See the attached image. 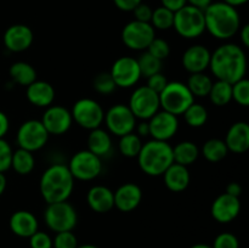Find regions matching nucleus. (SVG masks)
Listing matches in <instances>:
<instances>
[{"mask_svg":"<svg viewBox=\"0 0 249 248\" xmlns=\"http://www.w3.org/2000/svg\"><path fill=\"white\" fill-rule=\"evenodd\" d=\"M206 31L219 40L235 36L241 28V16L237 9L224 1L212 2L203 10Z\"/></svg>","mask_w":249,"mask_h":248,"instance_id":"2","label":"nucleus"},{"mask_svg":"<svg viewBox=\"0 0 249 248\" xmlns=\"http://www.w3.org/2000/svg\"><path fill=\"white\" fill-rule=\"evenodd\" d=\"M225 192L226 194L231 195V196L238 197V198H240L241 194H242V186H241V185L236 181L230 182V184H228V186H226Z\"/></svg>","mask_w":249,"mask_h":248,"instance_id":"49","label":"nucleus"},{"mask_svg":"<svg viewBox=\"0 0 249 248\" xmlns=\"http://www.w3.org/2000/svg\"><path fill=\"white\" fill-rule=\"evenodd\" d=\"M87 202L95 213H108L114 208L113 191L104 185H95L88 191Z\"/></svg>","mask_w":249,"mask_h":248,"instance_id":"23","label":"nucleus"},{"mask_svg":"<svg viewBox=\"0 0 249 248\" xmlns=\"http://www.w3.org/2000/svg\"><path fill=\"white\" fill-rule=\"evenodd\" d=\"M142 143L143 142L141 141L140 136L133 131V133H129L126 134V135L121 136L118 147L124 157L136 158L138 157L139 152H140L141 147H142Z\"/></svg>","mask_w":249,"mask_h":248,"instance_id":"33","label":"nucleus"},{"mask_svg":"<svg viewBox=\"0 0 249 248\" xmlns=\"http://www.w3.org/2000/svg\"><path fill=\"white\" fill-rule=\"evenodd\" d=\"M34 34L28 26L22 23L12 24L5 31L2 41L5 48L11 53H23L33 44Z\"/></svg>","mask_w":249,"mask_h":248,"instance_id":"17","label":"nucleus"},{"mask_svg":"<svg viewBox=\"0 0 249 248\" xmlns=\"http://www.w3.org/2000/svg\"><path fill=\"white\" fill-rule=\"evenodd\" d=\"M150 135L155 140L168 141L174 138L179 129V119L177 116L167 111L160 109L153 117L148 119Z\"/></svg>","mask_w":249,"mask_h":248,"instance_id":"16","label":"nucleus"},{"mask_svg":"<svg viewBox=\"0 0 249 248\" xmlns=\"http://www.w3.org/2000/svg\"><path fill=\"white\" fill-rule=\"evenodd\" d=\"M55 95L53 87L45 80H34L27 87L26 90L27 100L34 106L43 107V108H46L53 104Z\"/></svg>","mask_w":249,"mask_h":248,"instance_id":"24","label":"nucleus"},{"mask_svg":"<svg viewBox=\"0 0 249 248\" xmlns=\"http://www.w3.org/2000/svg\"><path fill=\"white\" fill-rule=\"evenodd\" d=\"M160 2H162V6L173 12H177L178 10L187 5V0H160Z\"/></svg>","mask_w":249,"mask_h":248,"instance_id":"47","label":"nucleus"},{"mask_svg":"<svg viewBox=\"0 0 249 248\" xmlns=\"http://www.w3.org/2000/svg\"><path fill=\"white\" fill-rule=\"evenodd\" d=\"M44 128L49 133V135H63L70 130L72 126L73 118L70 109L63 106L51 105L46 107L45 112L41 118Z\"/></svg>","mask_w":249,"mask_h":248,"instance_id":"15","label":"nucleus"},{"mask_svg":"<svg viewBox=\"0 0 249 248\" xmlns=\"http://www.w3.org/2000/svg\"><path fill=\"white\" fill-rule=\"evenodd\" d=\"M136 60H138L139 68H140L141 77L148 78L151 75L156 74V73H160V70H162V61L158 60L157 57L152 56L146 50Z\"/></svg>","mask_w":249,"mask_h":248,"instance_id":"36","label":"nucleus"},{"mask_svg":"<svg viewBox=\"0 0 249 248\" xmlns=\"http://www.w3.org/2000/svg\"><path fill=\"white\" fill-rule=\"evenodd\" d=\"M19 148L36 152L43 148L49 140V133L41 121L28 119L19 125L16 135Z\"/></svg>","mask_w":249,"mask_h":248,"instance_id":"12","label":"nucleus"},{"mask_svg":"<svg viewBox=\"0 0 249 248\" xmlns=\"http://www.w3.org/2000/svg\"><path fill=\"white\" fill-rule=\"evenodd\" d=\"M150 23L155 29L168 31V29L173 28V23H174V12L165 9L164 6L157 7V9L153 10Z\"/></svg>","mask_w":249,"mask_h":248,"instance_id":"35","label":"nucleus"},{"mask_svg":"<svg viewBox=\"0 0 249 248\" xmlns=\"http://www.w3.org/2000/svg\"><path fill=\"white\" fill-rule=\"evenodd\" d=\"M77 248H99V247L95 245H82V246H78Z\"/></svg>","mask_w":249,"mask_h":248,"instance_id":"56","label":"nucleus"},{"mask_svg":"<svg viewBox=\"0 0 249 248\" xmlns=\"http://www.w3.org/2000/svg\"><path fill=\"white\" fill-rule=\"evenodd\" d=\"M212 248H240V242L233 233L221 232L215 237Z\"/></svg>","mask_w":249,"mask_h":248,"instance_id":"42","label":"nucleus"},{"mask_svg":"<svg viewBox=\"0 0 249 248\" xmlns=\"http://www.w3.org/2000/svg\"><path fill=\"white\" fill-rule=\"evenodd\" d=\"M168 84V79L165 78V75H163L162 73H156V74L151 75L147 78V87L151 90H153L155 92L160 94L163 89L165 88V85Z\"/></svg>","mask_w":249,"mask_h":248,"instance_id":"44","label":"nucleus"},{"mask_svg":"<svg viewBox=\"0 0 249 248\" xmlns=\"http://www.w3.org/2000/svg\"><path fill=\"white\" fill-rule=\"evenodd\" d=\"M147 53H150L151 55L157 57L158 60L163 61L164 58H167L170 53V45L168 44L167 40L160 38H155L151 44L148 45V48L146 49Z\"/></svg>","mask_w":249,"mask_h":248,"instance_id":"39","label":"nucleus"},{"mask_svg":"<svg viewBox=\"0 0 249 248\" xmlns=\"http://www.w3.org/2000/svg\"><path fill=\"white\" fill-rule=\"evenodd\" d=\"M136 158L140 169L148 177H160L174 163L172 145L155 139L142 143Z\"/></svg>","mask_w":249,"mask_h":248,"instance_id":"4","label":"nucleus"},{"mask_svg":"<svg viewBox=\"0 0 249 248\" xmlns=\"http://www.w3.org/2000/svg\"><path fill=\"white\" fill-rule=\"evenodd\" d=\"M212 2H213V0H187V4L201 10L207 9Z\"/></svg>","mask_w":249,"mask_h":248,"instance_id":"52","label":"nucleus"},{"mask_svg":"<svg viewBox=\"0 0 249 248\" xmlns=\"http://www.w3.org/2000/svg\"><path fill=\"white\" fill-rule=\"evenodd\" d=\"M7 180L6 177H5L4 173H0V196L5 192V189H6Z\"/></svg>","mask_w":249,"mask_h":248,"instance_id":"54","label":"nucleus"},{"mask_svg":"<svg viewBox=\"0 0 249 248\" xmlns=\"http://www.w3.org/2000/svg\"><path fill=\"white\" fill-rule=\"evenodd\" d=\"M67 167L74 180L90 181L101 174L102 160L89 150H82L72 156Z\"/></svg>","mask_w":249,"mask_h":248,"instance_id":"10","label":"nucleus"},{"mask_svg":"<svg viewBox=\"0 0 249 248\" xmlns=\"http://www.w3.org/2000/svg\"><path fill=\"white\" fill-rule=\"evenodd\" d=\"M185 122L191 128H201L208 121V111L201 104H194L182 113Z\"/></svg>","mask_w":249,"mask_h":248,"instance_id":"34","label":"nucleus"},{"mask_svg":"<svg viewBox=\"0 0 249 248\" xmlns=\"http://www.w3.org/2000/svg\"><path fill=\"white\" fill-rule=\"evenodd\" d=\"M223 1L237 9L238 6H242V5H245L246 2H248V0H223Z\"/></svg>","mask_w":249,"mask_h":248,"instance_id":"53","label":"nucleus"},{"mask_svg":"<svg viewBox=\"0 0 249 248\" xmlns=\"http://www.w3.org/2000/svg\"><path fill=\"white\" fill-rule=\"evenodd\" d=\"M195 102L186 84L181 82H168L164 89L160 92V104L163 111L179 117Z\"/></svg>","mask_w":249,"mask_h":248,"instance_id":"6","label":"nucleus"},{"mask_svg":"<svg viewBox=\"0 0 249 248\" xmlns=\"http://www.w3.org/2000/svg\"><path fill=\"white\" fill-rule=\"evenodd\" d=\"M136 131H138V135L140 136H148L150 135V126H148V121H142L135 126Z\"/></svg>","mask_w":249,"mask_h":248,"instance_id":"51","label":"nucleus"},{"mask_svg":"<svg viewBox=\"0 0 249 248\" xmlns=\"http://www.w3.org/2000/svg\"><path fill=\"white\" fill-rule=\"evenodd\" d=\"M225 145L229 152L241 153L247 152L249 148V125L247 122H236L229 128L225 136Z\"/></svg>","mask_w":249,"mask_h":248,"instance_id":"21","label":"nucleus"},{"mask_svg":"<svg viewBox=\"0 0 249 248\" xmlns=\"http://www.w3.org/2000/svg\"><path fill=\"white\" fill-rule=\"evenodd\" d=\"M12 153L11 145L5 139H0V173H5L11 168Z\"/></svg>","mask_w":249,"mask_h":248,"instance_id":"41","label":"nucleus"},{"mask_svg":"<svg viewBox=\"0 0 249 248\" xmlns=\"http://www.w3.org/2000/svg\"><path fill=\"white\" fill-rule=\"evenodd\" d=\"M31 248H53V238L44 231H36L29 237Z\"/></svg>","mask_w":249,"mask_h":248,"instance_id":"43","label":"nucleus"},{"mask_svg":"<svg viewBox=\"0 0 249 248\" xmlns=\"http://www.w3.org/2000/svg\"><path fill=\"white\" fill-rule=\"evenodd\" d=\"M208 96L212 104L215 105V106H226L232 101V84L223 82V80H216L212 85Z\"/></svg>","mask_w":249,"mask_h":248,"instance_id":"31","label":"nucleus"},{"mask_svg":"<svg viewBox=\"0 0 249 248\" xmlns=\"http://www.w3.org/2000/svg\"><path fill=\"white\" fill-rule=\"evenodd\" d=\"M238 34H240L241 43L245 48H249V26L248 24H245L240 28L238 31Z\"/></svg>","mask_w":249,"mask_h":248,"instance_id":"50","label":"nucleus"},{"mask_svg":"<svg viewBox=\"0 0 249 248\" xmlns=\"http://www.w3.org/2000/svg\"><path fill=\"white\" fill-rule=\"evenodd\" d=\"M241 212V202L238 197L223 194L216 197L212 203L211 213L215 221L220 224H229L235 220Z\"/></svg>","mask_w":249,"mask_h":248,"instance_id":"18","label":"nucleus"},{"mask_svg":"<svg viewBox=\"0 0 249 248\" xmlns=\"http://www.w3.org/2000/svg\"><path fill=\"white\" fill-rule=\"evenodd\" d=\"M173 28L180 36L185 39H196L206 32L203 10L197 9L191 5H185L174 12Z\"/></svg>","mask_w":249,"mask_h":248,"instance_id":"5","label":"nucleus"},{"mask_svg":"<svg viewBox=\"0 0 249 248\" xmlns=\"http://www.w3.org/2000/svg\"><path fill=\"white\" fill-rule=\"evenodd\" d=\"M88 150L100 158L108 156L112 150L111 134L101 128L90 130L88 136Z\"/></svg>","mask_w":249,"mask_h":248,"instance_id":"26","label":"nucleus"},{"mask_svg":"<svg viewBox=\"0 0 249 248\" xmlns=\"http://www.w3.org/2000/svg\"><path fill=\"white\" fill-rule=\"evenodd\" d=\"M92 87L95 91L101 95H111L116 91L117 85L109 72H101L92 80Z\"/></svg>","mask_w":249,"mask_h":248,"instance_id":"37","label":"nucleus"},{"mask_svg":"<svg viewBox=\"0 0 249 248\" xmlns=\"http://www.w3.org/2000/svg\"><path fill=\"white\" fill-rule=\"evenodd\" d=\"M232 100L243 107L249 106V80L242 78L232 84Z\"/></svg>","mask_w":249,"mask_h":248,"instance_id":"38","label":"nucleus"},{"mask_svg":"<svg viewBox=\"0 0 249 248\" xmlns=\"http://www.w3.org/2000/svg\"><path fill=\"white\" fill-rule=\"evenodd\" d=\"M199 156V148L192 141H181L173 147V159L178 164L189 165L194 164Z\"/></svg>","mask_w":249,"mask_h":248,"instance_id":"27","label":"nucleus"},{"mask_svg":"<svg viewBox=\"0 0 249 248\" xmlns=\"http://www.w3.org/2000/svg\"><path fill=\"white\" fill-rule=\"evenodd\" d=\"M109 74L113 78L117 88H133L141 78L138 60L130 56H123L113 62Z\"/></svg>","mask_w":249,"mask_h":248,"instance_id":"14","label":"nucleus"},{"mask_svg":"<svg viewBox=\"0 0 249 248\" xmlns=\"http://www.w3.org/2000/svg\"><path fill=\"white\" fill-rule=\"evenodd\" d=\"M209 67L216 80L233 84L245 78L247 57L243 49L237 44L226 43L212 53Z\"/></svg>","mask_w":249,"mask_h":248,"instance_id":"1","label":"nucleus"},{"mask_svg":"<svg viewBox=\"0 0 249 248\" xmlns=\"http://www.w3.org/2000/svg\"><path fill=\"white\" fill-rule=\"evenodd\" d=\"M74 189V177L67 165L55 163L43 173L39 182L41 197L46 204L67 201Z\"/></svg>","mask_w":249,"mask_h":248,"instance_id":"3","label":"nucleus"},{"mask_svg":"<svg viewBox=\"0 0 249 248\" xmlns=\"http://www.w3.org/2000/svg\"><path fill=\"white\" fill-rule=\"evenodd\" d=\"M104 122L111 134L116 136H123L133 133L136 126V118L130 111L128 105H113L107 112H105Z\"/></svg>","mask_w":249,"mask_h":248,"instance_id":"13","label":"nucleus"},{"mask_svg":"<svg viewBox=\"0 0 249 248\" xmlns=\"http://www.w3.org/2000/svg\"><path fill=\"white\" fill-rule=\"evenodd\" d=\"M9 73L11 79L22 87H28L34 80H36V68L29 65L28 62H24V61L12 63Z\"/></svg>","mask_w":249,"mask_h":248,"instance_id":"28","label":"nucleus"},{"mask_svg":"<svg viewBox=\"0 0 249 248\" xmlns=\"http://www.w3.org/2000/svg\"><path fill=\"white\" fill-rule=\"evenodd\" d=\"M163 180L168 190L172 192H182L189 187L191 181L187 167L178 163H173L164 173H163Z\"/></svg>","mask_w":249,"mask_h":248,"instance_id":"25","label":"nucleus"},{"mask_svg":"<svg viewBox=\"0 0 249 248\" xmlns=\"http://www.w3.org/2000/svg\"><path fill=\"white\" fill-rule=\"evenodd\" d=\"M133 12H134V16H135L136 21L147 22V23H150L153 10L151 9L150 5L140 2V4H139L138 6L133 10Z\"/></svg>","mask_w":249,"mask_h":248,"instance_id":"45","label":"nucleus"},{"mask_svg":"<svg viewBox=\"0 0 249 248\" xmlns=\"http://www.w3.org/2000/svg\"><path fill=\"white\" fill-rule=\"evenodd\" d=\"M114 207L123 213L133 212L142 201V190L134 182H125L113 192Z\"/></svg>","mask_w":249,"mask_h":248,"instance_id":"19","label":"nucleus"},{"mask_svg":"<svg viewBox=\"0 0 249 248\" xmlns=\"http://www.w3.org/2000/svg\"><path fill=\"white\" fill-rule=\"evenodd\" d=\"M186 85L195 97H206L209 95L212 85H213V80L204 72L192 73L187 79Z\"/></svg>","mask_w":249,"mask_h":248,"instance_id":"30","label":"nucleus"},{"mask_svg":"<svg viewBox=\"0 0 249 248\" xmlns=\"http://www.w3.org/2000/svg\"><path fill=\"white\" fill-rule=\"evenodd\" d=\"M190 248H212V246L206 245V243H197V245L191 246Z\"/></svg>","mask_w":249,"mask_h":248,"instance_id":"55","label":"nucleus"},{"mask_svg":"<svg viewBox=\"0 0 249 248\" xmlns=\"http://www.w3.org/2000/svg\"><path fill=\"white\" fill-rule=\"evenodd\" d=\"M36 167V158L33 152L19 148L14 151L11 159V168L19 175H28Z\"/></svg>","mask_w":249,"mask_h":248,"instance_id":"29","label":"nucleus"},{"mask_svg":"<svg viewBox=\"0 0 249 248\" xmlns=\"http://www.w3.org/2000/svg\"><path fill=\"white\" fill-rule=\"evenodd\" d=\"M46 226L53 232L73 231L78 223V214L74 207L68 201L49 203L44 211Z\"/></svg>","mask_w":249,"mask_h":248,"instance_id":"7","label":"nucleus"},{"mask_svg":"<svg viewBox=\"0 0 249 248\" xmlns=\"http://www.w3.org/2000/svg\"><path fill=\"white\" fill-rule=\"evenodd\" d=\"M229 150L225 141L221 139H209L202 146V155L208 162L216 163L223 160L228 156Z\"/></svg>","mask_w":249,"mask_h":248,"instance_id":"32","label":"nucleus"},{"mask_svg":"<svg viewBox=\"0 0 249 248\" xmlns=\"http://www.w3.org/2000/svg\"><path fill=\"white\" fill-rule=\"evenodd\" d=\"M10 129V121L6 114L0 111V139H4Z\"/></svg>","mask_w":249,"mask_h":248,"instance_id":"48","label":"nucleus"},{"mask_svg":"<svg viewBox=\"0 0 249 248\" xmlns=\"http://www.w3.org/2000/svg\"><path fill=\"white\" fill-rule=\"evenodd\" d=\"M156 38V29L151 23L140 21H130L123 27L122 41L128 49L134 51H143Z\"/></svg>","mask_w":249,"mask_h":248,"instance_id":"11","label":"nucleus"},{"mask_svg":"<svg viewBox=\"0 0 249 248\" xmlns=\"http://www.w3.org/2000/svg\"><path fill=\"white\" fill-rule=\"evenodd\" d=\"M10 230L22 238H29L39 229L38 219L29 211H17L10 216Z\"/></svg>","mask_w":249,"mask_h":248,"instance_id":"22","label":"nucleus"},{"mask_svg":"<svg viewBox=\"0 0 249 248\" xmlns=\"http://www.w3.org/2000/svg\"><path fill=\"white\" fill-rule=\"evenodd\" d=\"M113 2L117 6V9H119L121 11L133 12V10L140 2H142V0H113Z\"/></svg>","mask_w":249,"mask_h":248,"instance_id":"46","label":"nucleus"},{"mask_svg":"<svg viewBox=\"0 0 249 248\" xmlns=\"http://www.w3.org/2000/svg\"><path fill=\"white\" fill-rule=\"evenodd\" d=\"M128 106L136 119L148 121L160 109V94L151 90L147 85L139 87L131 94Z\"/></svg>","mask_w":249,"mask_h":248,"instance_id":"9","label":"nucleus"},{"mask_svg":"<svg viewBox=\"0 0 249 248\" xmlns=\"http://www.w3.org/2000/svg\"><path fill=\"white\" fill-rule=\"evenodd\" d=\"M212 53L207 46L196 44L186 49L182 55V66L185 70L192 73H202L209 67Z\"/></svg>","mask_w":249,"mask_h":248,"instance_id":"20","label":"nucleus"},{"mask_svg":"<svg viewBox=\"0 0 249 248\" xmlns=\"http://www.w3.org/2000/svg\"><path fill=\"white\" fill-rule=\"evenodd\" d=\"M78 246V240L73 231L57 232L53 240V248H77Z\"/></svg>","mask_w":249,"mask_h":248,"instance_id":"40","label":"nucleus"},{"mask_svg":"<svg viewBox=\"0 0 249 248\" xmlns=\"http://www.w3.org/2000/svg\"><path fill=\"white\" fill-rule=\"evenodd\" d=\"M71 114H72L73 122H75L80 128H84L87 130L100 128L105 118V111L101 105L96 100L89 99V97L75 101Z\"/></svg>","mask_w":249,"mask_h":248,"instance_id":"8","label":"nucleus"}]
</instances>
